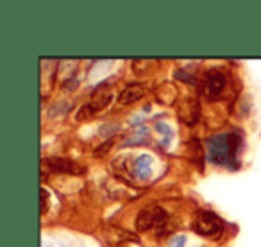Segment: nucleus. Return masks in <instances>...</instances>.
<instances>
[{
    "label": "nucleus",
    "mask_w": 261,
    "mask_h": 247,
    "mask_svg": "<svg viewBox=\"0 0 261 247\" xmlns=\"http://www.w3.org/2000/svg\"><path fill=\"white\" fill-rule=\"evenodd\" d=\"M135 170H136V174H138L140 178H149V174H150V156L138 158V161H136V165H135Z\"/></svg>",
    "instance_id": "6e6552de"
},
{
    "label": "nucleus",
    "mask_w": 261,
    "mask_h": 247,
    "mask_svg": "<svg viewBox=\"0 0 261 247\" xmlns=\"http://www.w3.org/2000/svg\"><path fill=\"white\" fill-rule=\"evenodd\" d=\"M45 165H47L52 172H66V174H77V176L84 172L83 167H79L75 161L66 160V158H50V160H47Z\"/></svg>",
    "instance_id": "423d86ee"
},
{
    "label": "nucleus",
    "mask_w": 261,
    "mask_h": 247,
    "mask_svg": "<svg viewBox=\"0 0 261 247\" xmlns=\"http://www.w3.org/2000/svg\"><path fill=\"white\" fill-rule=\"evenodd\" d=\"M242 147V136L240 133H220V135L211 136L206 142L207 160L215 165L222 167L238 168V153Z\"/></svg>",
    "instance_id": "f257e3e1"
},
{
    "label": "nucleus",
    "mask_w": 261,
    "mask_h": 247,
    "mask_svg": "<svg viewBox=\"0 0 261 247\" xmlns=\"http://www.w3.org/2000/svg\"><path fill=\"white\" fill-rule=\"evenodd\" d=\"M145 95V88L140 86V84H130V86L123 88L122 93L118 95V102L122 106H127V104H133V102L140 101V98Z\"/></svg>",
    "instance_id": "0eeeda50"
},
{
    "label": "nucleus",
    "mask_w": 261,
    "mask_h": 247,
    "mask_svg": "<svg viewBox=\"0 0 261 247\" xmlns=\"http://www.w3.org/2000/svg\"><path fill=\"white\" fill-rule=\"evenodd\" d=\"M185 236H177V238H174V247H182V243H185Z\"/></svg>",
    "instance_id": "9d476101"
},
{
    "label": "nucleus",
    "mask_w": 261,
    "mask_h": 247,
    "mask_svg": "<svg viewBox=\"0 0 261 247\" xmlns=\"http://www.w3.org/2000/svg\"><path fill=\"white\" fill-rule=\"evenodd\" d=\"M193 231L206 238H215V236H220L224 231V220L215 211L200 210L193 218Z\"/></svg>",
    "instance_id": "f03ea898"
},
{
    "label": "nucleus",
    "mask_w": 261,
    "mask_h": 247,
    "mask_svg": "<svg viewBox=\"0 0 261 247\" xmlns=\"http://www.w3.org/2000/svg\"><path fill=\"white\" fill-rule=\"evenodd\" d=\"M167 218H168L167 211L161 206H158V204H147L136 215V229L138 231H149L152 228H160Z\"/></svg>",
    "instance_id": "7ed1b4c3"
},
{
    "label": "nucleus",
    "mask_w": 261,
    "mask_h": 247,
    "mask_svg": "<svg viewBox=\"0 0 261 247\" xmlns=\"http://www.w3.org/2000/svg\"><path fill=\"white\" fill-rule=\"evenodd\" d=\"M224 88H225V76L220 70H207V72L202 73V77L199 81L200 95H204L207 98L218 97Z\"/></svg>",
    "instance_id": "20e7f679"
},
{
    "label": "nucleus",
    "mask_w": 261,
    "mask_h": 247,
    "mask_svg": "<svg viewBox=\"0 0 261 247\" xmlns=\"http://www.w3.org/2000/svg\"><path fill=\"white\" fill-rule=\"evenodd\" d=\"M109 102H111V93H109L108 90H104V88H98V90L93 93V97H91L88 108H84L83 111L79 113V118L84 115V113L90 116V115H93V113H97V111H102V109H104Z\"/></svg>",
    "instance_id": "39448f33"
},
{
    "label": "nucleus",
    "mask_w": 261,
    "mask_h": 247,
    "mask_svg": "<svg viewBox=\"0 0 261 247\" xmlns=\"http://www.w3.org/2000/svg\"><path fill=\"white\" fill-rule=\"evenodd\" d=\"M41 215L43 213H47V210H48V192L45 188H41Z\"/></svg>",
    "instance_id": "1a4fd4ad"
}]
</instances>
